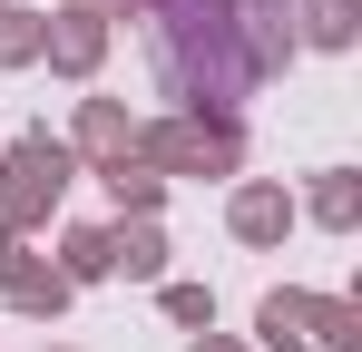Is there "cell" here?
I'll use <instances>...</instances> for the list:
<instances>
[{
	"mask_svg": "<svg viewBox=\"0 0 362 352\" xmlns=\"http://www.w3.org/2000/svg\"><path fill=\"white\" fill-rule=\"evenodd\" d=\"M147 10H157V69H167V88H177L186 108L235 117L245 88H255V78H274L264 49H255L245 0H147Z\"/></svg>",
	"mask_w": 362,
	"mask_h": 352,
	"instance_id": "1",
	"label": "cell"
},
{
	"mask_svg": "<svg viewBox=\"0 0 362 352\" xmlns=\"http://www.w3.org/2000/svg\"><path fill=\"white\" fill-rule=\"evenodd\" d=\"M137 157L157 176H235L245 167V127L216 117V108H177V117H157V127L137 137Z\"/></svg>",
	"mask_w": 362,
	"mask_h": 352,
	"instance_id": "2",
	"label": "cell"
},
{
	"mask_svg": "<svg viewBox=\"0 0 362 352\" xmlns=\"http://www.w3.org/2000/svg\"><path fill=\"white\" fill-rule=\"evenodd\" d=\"M69 176H78V147H59V137H20L10 157H0V225H40L49 206L69 196Z\"/></svg>",
	"mask_w": 362,
	"mask_h": 352,
	"instance_id": "3",
	"label": "cell"
},
{
	"mask_svg": "<svg viewBox=\"0 0 362 352\" xmlns=\"http://www.w3.org/2000/svg\"><path fill=\"white\" fill-rule=\"evenodd\" d=\"M255 333H264V352H362V313L323 303V293H264Z\"/></svg>",
	"mask_w": 362,
	"mask_h": 352,
	"instance_id": "4",
	"label": "cell"
},
{
	"mask_svg": "<svg viewBox=\"0 0 362 352\" xmlns=\"http://www.w3.org/2000/svg\"><path fill=\"white\" fill-rule=\"evenodd\" d=\"M40 49H49V69H59V78H88V69L108 59V20L69 0L59 20H40Z\"/></svg>",
	"mask_w": 362,
	"mask_h": 352,
	"instance_id": "5",
	"label": "cell"
},
{
	"mask_svg": "<svg viewBox=\"0 0 362 352\" xmlns=\"http://www.w3.org/2000/svg\"><path fill=\"white\" fill-rule=\"evenodd\" d=\"M0 293H10L20 313H59V303H69V274L40 264V254H20V235L0 225Z\"/></svg>",
	"mask_w": 362,
	"mask_h": 352,
	"instance_id": "6",
	"label": "cell"
},
{
	"mask_svg": "<svg viewBox=\"0 0 362 352\" xmlns=\"http://www.w3.org/2000/svg\"><path fill=\"white\" fill-rule=\"evenodd\" d=\"M226 216H235L245 245H284V225H294V196H284V186H235V206H226Z\"/></svg>",
	"mask_w": 362,
	"mask_h": 352,
	"instance_id": "7",
	"label": "cell"
},
{
	"mask_svg": "<svg viewBox=\"0 0 362 352\" xmlns=\"http://www.w3.org/2000/svg\"><path fill=\"white\" fill-rule=\"evenodd\" d=\"M108 274H137V284H157V274H167V235L147 225V216H137V225H118V235H108Z\"/></svg>",
	"mask_w": 362,
	"mask_h": 352,
	"instance_id": "8",
	"label": "cell"
},
{
	"mask_svg": "<svg viewBox=\"0 0 362 352\" xmlns=\"http://www.w3.org/2000/svg\"><path fill=\"white\" fill-rule=\"evenodd\" d=\"M98 176H108V196H118L127 216H157V196H167V176L147 167L137 147H127V157H98Z\"/></svg>",
	"mask_w": 362,
	"mask_h": 352,
	"instance_id": "9",
	"label": "cell"
},
{
	"mask_svg": "<svg viewBox=\"0 0 362 352\" xmlns=\"http://www.w3.org/2000/svg\"><path fill=\"white\" fill-rule=\"evenodd\" d=\"M78 147H88V157H127V147H137V127H127L118 98H78Z\"/></svg>",
	"mask_w": 362,
	"mask_h": 352,
	"instance_id": "10",
	"label": "cell"
},
{
	"mask_svg": "<svg viewBox=\"0 0 362 352\" xmlns=\"http://www.w3.org/2000/svg\"><path fill=\"white\" fill-rule=\"evenodd\" d=\"M294 10H303V40H313V49H353V40H362L353 0H294Z\"/></svg>",
	"mask_w": 362,
	"mask_h": 352,
	"instance_id": "11",
	"label": "cell"
},
{
	"mask_svg": "<svg viewBox=\"0 0 362 352\" xmlns=\"http://www.w3.org/2000/svg\"><path fill=\"white\" fill-rule=\"evenodd\" d=\"M245 20H255L264 69H284V59H294V0H245Z\"/></svg>",
	"mask_w": 362,
	"mask_h": 352,
	"instance_id": "12",
	"label": "cell"
},
{
	"mask_svg": "<svg viewBox=\"0 0 362 352\" xmlns=\"http://www.w3.org/2000/svg\"><path fill=\"white\" fill-rule=\"evenodd\" d=\"M59 274H69V284H98V274H108V235H98V225H69L59 235Z\"/></svg>",
	"mask_w": 362,
	"mask_h": 352,
	"instance_id": "13",
	"label": "cell"
},
{
	"mask_svg": "<svg viewBox=\"0 0 362 352\" xmlns=\"http://www.w3.org/2000/svg\"><path fill=\"white\" fill-rule=\"evenodd\" d=\"M353 216H362V186H353V176H343V167H333V176H323V186H313V225H333V235H343V225H353Z\"/></svg>",
	"mask_w": 362,
	"mask_h": 352,
	"instance_id": "14",
	"label": "cell"
},
{
	"mask_svg": "<svg viewBox=\"0 0 362 352\" xmlns=\"http://www.w3.org/2000/svg\"><path fill=\"white\" fill-rule=\"evenodd\" d=\"M40 59V10H0V69Z\"/></svg>",
	"mask_w": 362,
	"mask_h": 352,
	"instance_id": "15",
	"label": "cell"
},
{
	"mask_svg": "<svg viewBox=\"0 0 362 352\" xmlns=\"http://www.w3.org/2000/svg\"><path fill=\"white\" fill-rule=\"evenodd\" d=\"M167 323H196V333H216V293H206V284H167Z\"/></svg>",
	"mask_w": 362,
	"mask_h": 352,
	"instance_id": "16",
	"label": "cell"
},
{
	"mask_svg": "<svg viewBox=\"0 0 362 352\" xmlns=\"http://www.w3.org/2000/svg\"><path fill=\"white\" fill-rule=\"evenodd\" d=\"M196 352H235V343H216V333H206V343H196Z\"/></svg>",
	"mask_w": 362,
	"mask_h": 352,
	"instance_id": "17",
	"label": "cell"
},
{
	"mask_svg": "<svg viewBox=\"0 0 362 352\" xmlns=\"http://www.w3.org/2000/svg\"><path fill=\"white\" fill-rule=\"evenodd\" d=\"M0 10H10V0H0Z\"/></svg>",
	"mask_w": 362,
	"mask_h": 352,
	"instance_id": "18",
	"label": "cell"
}]
</instances>
